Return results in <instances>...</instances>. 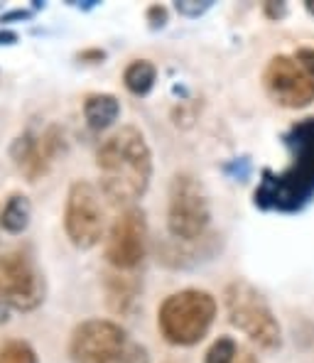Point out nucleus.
<instances>
[{
	"mask_svg": "<svg viewBox=\"0 0 314 363\" xmlns=\"http://www.w3.org/2000/svg\"><path fill=\"white\" fill-rule=\"evenodd\" d=\"M8 322H10V307L0 300V327H3V324H8Z\"/></svg>",
	"mask_w": 314,
	"mask_h": 363,
	"instance_id": "obj_27",
	"label": "nucleus"
},
{
	"mask_svg": "<svg viewBox=\"0 0 314 363\" xmlns=\"http://www.w3.org/2000/svg\"><path fill=\"white\" fill-rule=\"evenodd\" d=\"M133 341L113 319H84L69 336L72 363H125Z\"/></svg>",
	"mask_w": 314,
	"mask_h": 363,
	"instance_id": "obj_6",
	"label": "nucleus"
},
{
	"mask_svg": "<svg viewBox=\"0 0 314 363\" xmlns=\"http://www.w3.org/2000/svg\"><path fill=\"white\" fill-rule=\"evenodd\" d=\"M263 15L268 20H273V23H280V20L287 18V5L285 3H265Z\"/></svg>",
	"mask_w": 314,
	"mask_h": 363,
	"instance_id": "obj_23",
	"label": "nucleus"
},
{
	"mask_svg": "<svg viewBox=\"0 0 314 363\" xmlns=\"http://www.w3.org/2000/svg\"><path fill=\"white\" fill-rule=\"evenodd\" d=\"M101 194L116 206L130 209L145 196L152 179V150L140 128L120 125L96 152Z\"/></svg>",
	"mask_w": 314,
	"mask_h": 363,
	"instance_id": "obj_1",
	"label": "nucleus"
},
{
	"mask_svg": "<svg viewBox=\"0 0 314 363\" xmlns=\"http://www.w3.org/2000/svg\"><path fill=\"white\" fill-rule=\"evenodd\" d=\"M223 307L231 327L253 341L258 349L275 351L283 344V327L270 302L253 282L236 277L223 287Z\"/></svg>",
	"mask_w": 314,
	"mask_h": 363,
	"instance_id": "obj_4",
	"label": "nucleus"
},
{
	"mask_svg": "<svg viewBox=\"0 0 314 363\" xmlns=\"http://www.w3.org/2000/svg\"><path fill=\"white\" fill-rule=\"evenodd\" d=\"M47 297V282L23 248L0 253V300L18 312H35Z\"/></svg>",
	"mask_w": 314,
	"mask_h": 363,
	"instance_id": "obj_8",
	"label": "nucleus"
},
{
	"mask_svg": "<svg viewBox=\"0 0 314 363\" xmlns=\"http://www.w3.org/2000/svg\"><path fill=\"white\" fill-rule=\"evenodd\" d=\"M236 363H258V359H255L251 351H243V354L238 356V361H236Z\"/></svg>",
	"mask_w": 314,
	"mask_h": 363,
	"instance_id": "obj_28",
	"label": "nucleus"
},
{
	"mask_svg": "<svg viewBox=\"0 0 314 363\" xmlns=\"http://www.w3.org/2000/svg\"><path fill=\"white\" fill-rule=\"evenodd\" d=\"M0 363H40V359L30 341L10 339L0 346Z\"/></svg>",
	"mask_w": 314,
	"mask_h": 363,
	"instance_id": "obj_16",
	"label": "nucleus"
},
{
	"mask_svg": "<svg viewBox=\"0 0 314 363\" xmlns=\"http://www.w3.org/2000/svg\"><path fill=\"white\" fill-rule=\"evenodd\" d=\"M125 363H150V356H147V349H145V346H140V344H135V341H133L130 351H128V359H125Z\"/></svg>",
	"mask_w": 314,
	"mask_h": 363,
	"instance_id": "obj_24",
	"label": "nucleus"
},
{
	"mask_svg": "<svg viewBox=\"0 0 314 363\" xmlns=\"http://www.w3.org/2000/svg\"><path fill=\"white\" fill-rule=\"evenodd\" d=\"M214 8V0H177L174 10H177L182 18H201L204 13Z\"/></svg>",
	"mask_w": 314,
	"mask_h": 363,
	"instance_id": "obj_18",
	"label": "nucleus"
},
{
	"mask_svg": "<svg viewBox=\"0 0 314 363\" xmlns=\"http://www.w3.org/2000/svg\"><path fill=\"white\" fill-rule=\"evenodd\" d=\"M64 233L79 250H91L106 233V213L99 189L89 179H74L64 204Z\"/></svg>",
	"mask_w": 314,
	"mask_h": 363,
	"instance_id": "obj_7",
	"label": "nucleus"
},
{
	"mask_svg": "<svg viewBox=\"0 0 314 363\" xmlns=\"http://www.w3.org/2000/svg\"><path fill=\"white\" fill-rule=\"evenodd\" d=\"M106 302L116 314H130L138 302V292H140V282L130 272L113 270L106 275Z\"/></svg>",
	"mask_w": 314,
	"mask_h": 363,
	"instance_id": "obj_12",
	"label": "nucleus"
},
{
	"mask_svg": "<svg viewBox=\"0 0 314 363\" xmlns=\"http://www.w3.org/2000/svg\"><path fill=\"white\" fill-rule=\"evenodd\" d=\"M84 118H86L89 128L96 133L111 128L120 118V101L118 96L106 94V91H96L84 99Z\"/></svg>",
	"mask_w": 314,
	"mask_h": 363,
	"instance_id": "obj_13",
	"label": "nucleus"
},
{
	"mask_svg": "<svg viewBox=\"0 0 314 363\" xmlns=\"http://www.w3.org/2000/svg\"><path fill=\"white\" fill-rule=\"evenodd\" d=\"M219 304L199 287H184L167 295L157 309V329L172 346H194L214 327Z\"/></svg>",
	"mask_w": 314,
	"mask_h": 363,
	"instance_id": "obj_3",
	"label": "nucleus"
},
{
	"mask_svg": "<svg viewBox=\"0 0 314 363\" xmlns=\"http://www.w3.org/2000/svg\"><path fill=\"white\" fill-rule=\"evenodd\" d=\"M283 140L292 162L283 172L270 167L260 172L253 191V204L260 211L297 213L314 199V118L297 121Z\"/></svg>",
	"mask_w": 314,
	"mask_h": 363,
	"instance_id": "obj_2",
	"label": "nucleus"
},
{
	"mask_svg": "<svg viewBox=\"0 0 314 363\" xmlns=\"http://www.w3.org/2000/svg\"><path fill=\"white\" fill-rule=\"evenodd\" d=\"M32 218V201L20 191H13V194L5 199V204L0 206V228L5 233H23L25 228L30 226Z\"/></svg>",
	"mask_w": 314,
	"mask_h": 363,
	"instance_id": "obj_14",
	"label": "nucleus"
},
{
	"mask_svg": "<svg viewBox=\"0 0 314 363\" xmlns=\"http://www.w3.org/2000/svg\"><path fill=\"white\" fill-rule=\"evenodd\" d=\"M236 361H238V341L226 334L214 339V344L204 354V363H236Z\"/></svg>",
	"mask_w": 314,
	"mask_h": 363,
	"instance_id": "obj_17",
	"label": "nucleus"
},
{
	"mask_svg": "<svg viewBox=\"0 0 314 363\" xmlns=\"http://www.w3.org/2000/svg\"><path fill=\"white\" fill-rule=\"evenodd\" d=\"M211 223V204L204 184L191 172H177L167 191V231L174 241H201Z\"/></svg>",
	"mask_w": 314,
	"mask_h": 363,
	"instance_id": "obj_5",
	"label": "nucleus"
},
{
	"mask_svg": "<svg viewBox=\"0 0 314 363\" xmlns=\"http://www.w3.org/2000/svg\"><path fill=\"white\" fill-rule=\"evenodd\" d=\"M72 8H79V10H94L99 8V0H67Z\"/></svg>",
	"mask_w": 314,
	"mask_h": 363,
	"instance_id": "obj_26",
	"label": "nucleus"
},
{
	"mask_svg": "<svg viewBox=\"0 0 314 363\" xmlns=\"http://www.w3.org/2000/svg\"><path fill=\"white\" fill-rule=\"evenodd\" d=\"M18 40H20V35L15 30L0 28V47H13V45H18Z\"/></svg>",
	"mask_w": 314,
	"mask_h": 363,
	"instance_id": "obj_25",
	"label": "nucleus"
},
{
	"mask_svg": "<svg viewBox=\"0 0 314 363\" xmlns=\"http://www.w3.org/2000/svg\"><path fill=\"white\" fill-rule=\"evenodd\" d=\"M263 89L278 106L300 111L314 101V79L290 55H275L263 69Z\"/></svg>",
	"mask_w": 314,
	"mask_h": 363,
	"instance_id": "obj_10",
	"label": "nucleus"
},
{
	"mask_svg": "<svg viewBox=\"0 0 314 363\" xmlns=\"http://www.w3.org/2000/svg\"><path fill=\"white\" fill-rule=\"evenodd\" d=\"M292 57H295V60L302 64V69L314 79V47H300Z\"/></svg>",
	"mask_w": 314,
	"mask_h": 363,
	"instance_id": "obj_21",
	"label": "nucleus"
},
{
	"mask_svg": "<svg viewBox=\"0 0 314 363\" xmlns=\"http://www.w3.org/2000/svg\"><path fill=\"white\" fill-rule=\"evenodd\" d=\"M305 10L314 18V0H307V3H305Z\"/></svg>",
	"mask_w": 314,
	"mask_h": 363,
	"instance_id": "obj_29",
	"label": "nucleus"
},
{
	"mask_svg": "<svg viewBox=\"0 0 314 363\" xmlns=\"http://www.w3.org/2000/svg\"><path fill=\"white\" fill-rule=\"evenodd\" d=\"M157 82V67L150 60H133L123 69V86L133 96H147L155 89Z\"/></svg>",
	"mask_w": 314,
	"mask_h": 363,
	"instance_id": "obj_15",
	"label": "nucleus"
},
{
	"mask_svg": "<svg viewBox=\"0 0 314 363\" xmlns=\"http://www.w3.org/2000/svg\"><path fill=\"white\" fill-rule=\"evenodd\" d=\"M35 18V10L32 8H13V10H5L0 13V23H25V20Z\"/></svg>",
	"mask_w": 314,
	"mask_h": 363,
	"instance_id": "obj_20",
	"label": "nucleus"
},
{
	"mask_svg": "<svg viewBox=\"0 0 314 363\" xmlns=\"http://www.w3.org/2000/svg\"><path fill=\"white\" fill-rule=\"evenodd\" d=\"M57 157V152L52 150V145L47 143L45 135H32V133H20L10 145V160L15 167L23 172V177L28 182H37L50 172L52 160Z\"/></svg>",
	"mask_w": 314,
	"mask_h": 363,
	"instance_id": "obj_11",
	"label": "nucleus"
},
{
	"mask_svg": "<svg viewBox=\"0 0 314 363\" xmlns=\"http://www.w3.org/2000/svg\"><path fill=\"white\" fill-rule=\"evenodd\" d=\"M145 20H147V25H150V30H162L164 25L169 23V13L164 5L152 3L150 8L145 10Z\"/></svg>",
	"mask_w": 314,
	"mask_h": 363,
	"instance_id": "obj_19",
	"label": "nucleus"
},
{
	"mask_svg": "<svg viewBox=\"0 0 314 363\" xmlns=\"http://www.w3.org/2000/svg\"><path fill=\"white\" fill-rule=\"evenodd\" d=\"M77 60L82 64H103L106 52L101 47H86V50L77 52Z\"/></svg>",
	"mask_w": 314,
	"mask_h": 363,
	"instance_id": "obj_22",
	"label": "nucleus"
},
{
	"mask_svg": "<svg viewBox=\"0 0 314 363\" xmlns=\"http://www.w3.org/2000/svg\"><path fill=\"white\" fill-rule=\"evenodd\" d=\"M147 250V218L140 206L123 209L113 218L106 236L103 255L113 270L133 272L142 263Z\"/></svg>",
	"mask_w": 314,
	"mask_h": 363,
	"instance_id": "obj_9",
	"label": "nucleus"
}]
</instances>
